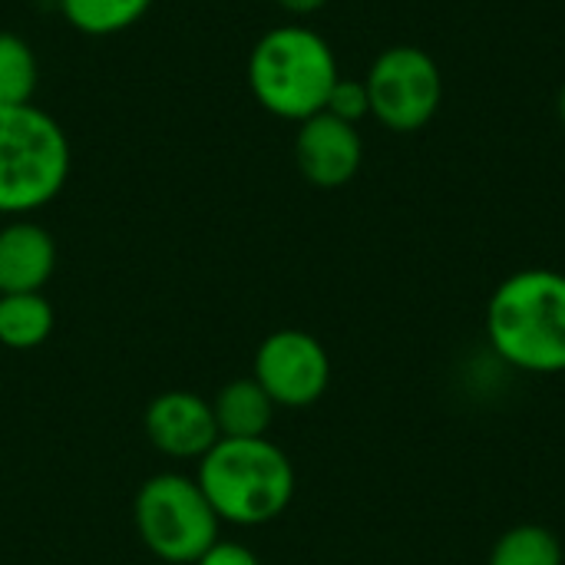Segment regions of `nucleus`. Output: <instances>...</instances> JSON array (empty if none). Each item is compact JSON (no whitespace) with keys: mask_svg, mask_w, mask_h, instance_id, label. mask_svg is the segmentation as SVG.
<instances>
[{"mask_svg":"<svg viewBox=\"0 0 565 565\" xmlns=\"http://www.w3.org/2000/svg\"><path fill=\"white\" fill-rule=\"evenodd\" d=\"M487 344L520 374H565V275L523 268L507 275L487 301Z\"/></svg>","mask_w":565,"mask_h":565,"instance_id":"1","label":"nucleus"},{"mask_svg":"<svg viewBox=\"0 0 565 565\" xmlns=\"http://www.w3.org/2000/svg\"><path fill=\"white\" fill-rule=\"evenodd\" d=\"M195 483L218 523L238 530L275 523L298 490L291 457L268 437H218L195 463Z\"/></svg>","mask_w":565,"mask_h":565,"instance_id":"2","label":"nucleus"},{"mask_svg":"<svg viewBox=\"0 0 565 565\" xmlns=\"http://www.w3.org/2000/svg\"><path fill=\"white\" fill-rule=\"evenodd\" d=\"M338 76L341 70L331 43L298 23L268 30L248 56V86L255 99L271 116L291 122L324 113Z\"/></svg>","mask_w":565,"mask_h":565,"instance_id":"3","label":"nucleus"},{"mask_svg":"<svg viewBox=\"0 0 565 565\" xmlns=\"http://www.w3.org/2000/svg\"><path fill=\"white\" fill-rule=\"evenodd\" d=\"M70 175V142L60 122L36 109L0 106V215L23 218L50 205Z\"/></svg>","mask_w":565,"mask_h":565,"instance_id":"4","label":"nucleus"},{"mask_svg":"<svg viewBox=\"0 0 565 565\" xmlns=\"http://www.w3.org/2000/svg\"><path fill=\"white\" fill-rule=\"evenodd\" d=\"M132 523L142 546L169 565H192L222 530L195 477L179 470L152 473L136 490Z\"/></svg>","mask_w":565,"mask_h":565,"instance_id":"5","label":"nucleus"},{"mask_svg":"<svg viewBox=\"0 0 565 565\" xmlns=\"http://www.w3.org/2000/svg\"><path fill=\"white\" fill-rule=\"evenodd\" d=\"M371 116L391 132H420L444 103V73L437 60L411 43L377 53L364 76Z\"/></svg>","mask_w":565,"mask_h":565,"instance_id":"6","label":"nucleus"},{"mask_svg":"<svg viewBox=\"0 0 565 565\" xmlns=\"http://www.w3.org/2000/svg\"><path fill=\"white\" fill-rule=\"evenodd\" d=\"M252 377L278 411H305L331 387V354L315 334L278 328L255 348Z\"/></svg>","mask_w":565,"mask_h":565,"instance_id":"7","label":"nucleus"},{"mask_svg":"<svg viewBox=\"0 0 565 565\" xmlns=\"http://www.w3.org/2000/svg\"><path fill=\"white\" fill-rule=\"evenodd\" d=\"M142 430L152 450L175 463H199L218 440L212 401L195 391H166L149 401Z\"/></svg>","mask_w":565,"mask_h":565,"instance_id":"8","label":"nucleus"},{"mask_svg":"<svg viewBox=\"0 0 565 565\" xmlns=\"http://www.w3.org/2000/svg\"><path fill=\"white\" fill-rule=\"evenodd\" d=\"M295 162L311 185L341 189L361 172L364 139H361L358 126H351L331 113H318L298 126Z\"/></svg>","mask_w":565,"mask_h":565,"instance_id":"9","label":"nucleus"},{"mask_svg":"<svg viewBox=\"0 0 565 565\" xmlns=\"http://www.w3.org/2000/svg\"><path fill=\"white\" fill-rule=\"evenodd\" d=\"M53 271L56 242L43 225L13 218L0 228V295L43 291Z\"/></svg>","mask_w":565,"mask_h":565,"instance_id":"10","label":"nucleus"},{"mask_svg":"<svg viewBox=\"0 0 565 565\" xmlns=\"http://www.w3.org/2000/svg\"><path fill=\"white\" fill-rule=\"evenodd\" d=\"M275 411L278 407L252 374L222 384V391L212 401L218 437H268L275 424Z\"/></svg>","mask_w":565,"mask_h":565,"instance_id":"11","label":"nucleus"},{"mask_svg":"<svg viewBox=\"0 0 565 565\" xmlns=\"http://www.w3.org/2000/svg\"><path fill=\"white\" fill-rule=\"evenodd\" d=\"M56 315L43 291L0 295V344L10 351H33L53 334Z\"/></svg>","mask_w":565,"mask_h":565,"instance_id":"12","label":"nucleus"},{"mask_svg":"<svg viewBox=\"0 0 565 565\" xmlns=\"http://www.w3.org/2000/svg\"><path fill=\"white\" fill-rule=\"evenodd\" d=\"M565 553L559 536L540 523H520L513 530H507L490 556L487 565H563Z\"/></svg>","mask_w":565,"mask_h":565,"instance_id":"13","label":"nucleus"},{"mask_svg":"<svg viewBox=\"0 0 565 565\" xmlns=\"http://www.w3.org/2000/svg\"><path fill=\"white\" fill-rule=\"evenodd\" d=\"M152 0H60V10L70 26L89 36H109L129 30L142 20Z\"/></svg>","mask_w":565,"mask_h":565,"instance_id":"14","label":"nucleus"},{"mask_svg":"<svg viewBox=\"0 0 565 565\" xmlns=\"http://www.w3.org/2000/svg\"><path fill=\"white\" fill-rule=\"evenodd\" d=\"M36 93V56L17 33L0 30V106H23Z\"/></svg>","mask_w":565,"mask_h":565,"instance_id":"15","label":"nucleus"},{"mask_svg":"<svg viewBox=\"0 0 565 565\" xmlns=\"http://www.w3.org/2000/svg\"><path fill=\"white\" fill-rule=\"evenodd\" d=\"M324 113L358 126L364 116H371V96H367V86L364 79H348V76H338L331 96H328V106Z\"/></svg>","mask_w":565,"mask_h":565,"instance_id":"16","label":"nucleus"},{"mask_svg":"<svg viewBox=\"0 0 565 565\" xmlns=\"http://www.w3.org/2000/svg\"><path fill=\"white\" fill-rule=\"evenodd\" d=\"M192 565H262L258 559V553L255 550H248L245 543H238V540H215L199 559Z\"/></svg>","mask_w":565,"mask_h":565,"instance_id":"17","label":"nucleus"},{"mask_svg":"<svg viewBox=\"0 0 565 565\" xmlns=\"http://www.w3.org/2000/svg\"><path fill=\"white\" fill-rule=\"evenodd\" d=\"M331 0H278L281 10L295 13V17H308V13H318L321 7H328Z\"/></svg>","mask_w":565,"mask_h":565,"instance_id":"18","label":"nucleus"},{"mask_svg":"<svg viewBox=\"0 0 565 565\" xmlns=\"http://www.w3.org/2000/svg\"><path fill=\"white\" fill-rule=\"evenodd\" d=\"M556 116H559V122L565 126V83L559 86V93H556Z\"/></svg>","mask_w":565,"mask_h":565,"instance_id":"19","label":"nucleus"}]
</instances>
